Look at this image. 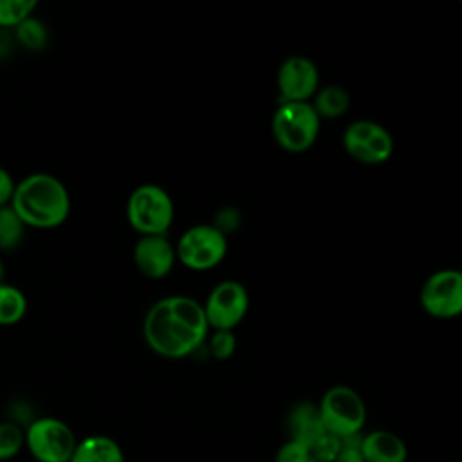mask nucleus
<instances>
[{
  "instance_id": "f257e3e1",
  "label": "nucleus",
  "mask_w": 462,
  "mask_h": 462,
  "mask_svg": "<svg viewBox=\"0 0 462 462\" xmlns=\"http://www.w3.org/2000/svg\"><path fill=\"white\" fill-rule=\"evenodd\" d=\"M209 325L202 303L189 296L157 300L143 319L146 345L159 356L180 359L202 346Z\"/></svg>"
},
{
  "instance_id": "f03ea898",
  "label": "nucleus",
  "mask_w": 462,
  "mask_h": 462,
  "mask_svg": "<svg viewBox=\"0 0 462 462\" xmlns=\"http://www.w3.org/2000/svg\"><path fill=\"white\" fill-rule=\"evenodd\" d=\"M11 208L27 227L52 229L69 218L70 195L58 177L36 171L16 182Z\"/></svg>"
},
{
  "instance_id": "7ed1b4c3",
  "label": "nucleus",
  "mask_w": 462,
  "mask_h": 462,
  "mask_svg": "<svg viewBox=\"0 0 462 462\" xmlns=\"http://www.w3.org/2000/svg\"><path fill=\"white\" fill-rule=\"evenodd\" d=\"M173 213V200L159 184H141L134 188L126 200V220L141 236L166 235Z\"/></svg>"
},
{
  "instance_id": "20e7f679",
  "label": "nucleus",
  "mask_w": 462,
  "mask_h": 462,
  "mask_svg": "<svg viewBox=\"0 0 462 462\" xmlns=\"http://www.w3.org/2000/svg\"><path fill=\"white\" fill-rule=\"evenodd\" d=\"M318 410L325 431L341 440L361 435L366 424V406L361 395L346 384L330 386L318 402Z\"/></svg>"
},
{
  "instance_id": "39448f33",
  "label": "nucleus",
  "mask_w": 462,
  "mask_h": 462,
  "mask_svg": "<svg viewBox=\"0 0 462 462\" xmlns=\"http://www.w3.org/2000/svg\"><path fill=\"white\" fill-rule=\"evenodd\" d=\"M319 125L321 119L310 101H282L273 116V135L280 148L300 153L316 143Z\"/></svg>"
},
{
  "instance_id": "423d86ee",
  "label": "nucleus",
  "mask_w": 462,
  "mask_h": 462,
  "mask_svg": "<svg viewBox=\"0 0 462 462\" xmlns=\"http://www.w3.org/2000/svg\"><path fill=\"white\" fill-rule=\"evenodd\" d=\"M177 260L193 271L218 265L227 253L226 235L213 224H197L186 229L175 244Z\"/></svg>"
},
{
  "instance_id": "0eeeda50",
  "label": "nucleus",
  "mask_w": 462,
  "mask_h": 462,
  "mask_svg": "<svg viewBox=\"0 0 462 462\" xmlns=\"http://www.w3.org/2000/svg\"><path fill=\"white\" fill-rule=\"evenodd\" d=\"M25 444L38 462H70L78 440L72 428L61 419L40 417L29 424Z\"/></svg>"
},
{
  "instance_id": "6e6552de",
  "label": "nucleus",
  "mask_w": 462,
  "mask_h": 462,
  "mask_svg": "<svg viewBox=\"0 0 462 462\" xmlns=\"http://www.w3.org/2000/svg\"><path fill=\"white\" fill-rule=\"evenodd\" d=\"M346 153L363 164H383L393 153V139L390 132L375 121H354L343 134Z\"/></svg>"
},
{
  "instance_id": "1a4fd4ad",
  "label": "nucleus",
  "mask_w": 462,
  "mask_h": 462,
  "mask_svg": "<svg viewBox=\"0 0 462 462\" xmlns=\"http://www.w3.org/2000/svg\"><path fill=\"white\" fill-rule=\"evenodd\" d=\"M249 296L245 287L235 280L217 283L202 303L208 325L213 330H233L245 316Z\"/></svg>"
},
{
  "instance_id": "9d476101",
  "label": "nucleus",
  "mask_w": 462,
  "mask_h": 462,
  "mask_svg": "<svg viewBox=\"0 0 462 462\" xmlns=\"http://www.w3.org/2000/svg\"><path fill=\"white\" fill-rule=\"evenodd\" d=\"M422 309L439 319L462 314V271L442 269L433 273L420 289Z\"/></svg>"
},
{
  "instance_id": "9b49d317",
  "label": "nucleus",
  "mask_w": 462,
  "mask_h": 462,
  "mask_svg": "<svg viewBox=\"0 0 462 462\" xmlns=\"http://www.w3.org/2000/svg\"><path fill=\"white\" fill-rule=\"evenodd\" d=\"M318 69L305 56H291L278 69L276 87L285 103L309 101L318 92Z\"/></svg>"
},
{
  "instance_id": "f8f14e48",
  "label": "nucleus",
  "mask_w": 462,
  "mask_h": 462,
  "mask_svg": "<svg viewBox=\"0 0 462 462\" xmlns=\"http://www.w3.org/2000/svg\"><path fill=\"white\" fill-rule=\"evenodd\" d=\"M177 262L175 245L166 235L141 236L134 245V263L150 280L166 278Z\"/></svg>"
},
{
  "instance_id": "ddd939ff",
  "label": "nucleus",
  "mask_w": 462,
  "mask_h": 462,
  "mask_svg": "<svg viewBox=\"0 0 462 462\" xmlns=\"http://www.w3.org/2000/svg\"><path fill=\"white\" fill-rule=\"evenodd\" d=\"M361 453L365 462H406V442L393 431L372 430L361 435Z\"/></svg>"
},
{
  "instance_id": "4468645a",
  "label": "nucleus",
  "mask_w": 462,
  "mask_h": 462,
  "mask_svg": "<svg viewBox=\"0 0 462 462\" xmlns=\"http://www.w3.org/2000/svg\"><path fill=\"white\" fill-rule=\"evenodd\" d=\"M285 424L289 439L298 440L307 448H310L325 433L318 404L314 402L294 404L287 415Z\"/></svg>"
},
{
  "instance_id": "2eb2a0df",
  "label": "nucleus",
  "mask_w": 462,
  "mask_h": 462,
  "mask_svg": "<svg viewBox=\"0 0 462 462\" xmlns=\"http://www.w3.org/2000/svg\"><path fill=\"white\" fill-rule=\"evenodd\" d=\"M70 462H125V453L112 437L88 435L78 440Z\"/></svg>"
},
{
  "instance_id": "dca6fc26",
  "label": "nucleus",
  "mask_w": 462,
  "mask_h": 462,
  "mask_svg": "<svg viewBox=\"0 0 462 462\" xmlns=\"http://www.w3.org/2000/svg\"><path fill=\"white\" fill-rule=\"evenodd\" d=\"M348 105H350V96L339 85L323 87L312 101V106L319 116V119H336L348 110Z\"/></svg>"
},
{
  "instance_id": "f3484780",
  "label": "nucleus",
  "mask_w": 462,
  "mask_h": 462,
  "mask_svg": "<svg viewBox=\"0 0 462 462\" xmlns=\"http://www.w3.org/2000/svg\"><path fill=\"white\" fill-rule=\"evenodd\" d=\"M27 312L25 294L11 283H0V327H11L23 319Z\"/></svg>"
},
{
  "instance_id": "a211bd4d",
  "label": "nucleus",
  "mask_w": 462,
  "mask_h": 462,
  "mask_svg": "<svg viewBox=\"0 0 462 462\" xmlns=\"http://www.w3.org/2000/svg\"><path fill=\"white\" fill-rule=\"evenodd\" d=\"M14 38L16 42L25 49V51H32L38 52L42 49L47 47L49 42V31L45 27V23L36 18L34 14L25 18L20 25L14 27Z\"/></svg>"
},
{
  "instance_id": "6ab92c4d",
  "label": "nucleus",
  "mask_w": 462,
  "mask_h": 462,
  "mask_svg": "<svg viewBox=\"0 0 462 462\" xmlns=\"http://www.w3.org/2000/svg\"><path fill=\"white\" fill-rule=\"evenodd\" d=\"M25 224L11 206L0 208V251H13L20 245Z\"/></svg>"
},
{
  "instance_id": "aec40b11",
  "label": "nucleus",
  "mask_w": 462,
  "mask_h": 462,
  "mask_svg": "<svg viewBox=\"0 0 462 462\" xmlns=\"http://www.w3.org/2000/svg\"><path fill=\"white\" fill-rule=\"evenodd\" d=\"M36 7V0H0V27L14 29L25 18L32 16Z\"/></svg>"
},
{
  "instance_id": "412c9836",
  "label": "nucleus",
  "mask_w": 462,
  "mask_h": 462,
  "mask_svg": "<svg viewBox=\"0 0 462 462\" xmlns=\"http://www.w3.org/2000/svg\"><path fill=\"white\" fill-rule=\"evenodd\" d=\"M25 444V433L14 422H0V462L16 457Z\"/></svg>"
},
{
  "instance_id": "4be33fe9",
  "label": "nucleus",
  "mask_w": 462,
  "mask_h": 462,
  "mask_svg": "<svg viewBox=\"0 0 462 462\" xmlns=\"http://www.w3.org/2000/svg\"><path fill=\"white\" fill-rule=\"evenodd\" d=\"M236 336L233 330H213L209 337V352L217 361H226L235 354Z\"/></svg>"
},
{
  "instance_id": "5701e85b",
  "label": "nucleus",
  "mask_w": 462,
  "mask_h": 462,
  "mask_svg": "<svg viewBox=\"0 0 462 462\" xmlns=\"http://www.w3.org/2000/svg\"><path fill=\"white\" fill-rule=\"evenodd\" d=\"M341 439L330 435V433H323L309 449H310V457L316 462H334L336 457L339 455L341 449Z\"/></svg>"
},
{
  "instance_id": "b1692460",
  "label": "nucleus",
  "mask_w": 462,
  "mask_h": 462,
  "mask_svg": "<svg viewBox=\"0 0 462 462\" xmlns=\"http://www.w3.org/2000/svg\"><path fill=\"white\" fill-rule=\"evenodd\" d=\"M310 460H312L310 449L305 444L291 439H287L274 455V462H310Z\"/></svg>"
},
{
  "instance_id": "393cba45",
  "label": "nucleus",
  "mask_w": 462,
  "mask_h": 462,
  "mask_svg": "<svg viewBox=\"0 0 462 462\" xmlns=\"http://www.w3.org/2000/svg\"><path fill=\"white\" fill-rule=\"evenodd\" d=\"M341 449L339 455L336 457L334 462H365V457L361 453V435L350 437V439H343L341 440Z\"/></svg>"
},
{
  "instance_id": "a878e982",
  "label": "nucleus",
  "mask_w": 462,
  "mask_h": 462,
  "mask_svg": "<svg viewBox=\"0 0 462 462\" xmlns=\"http://www.w3.org/2000/svg\"><path fill=\"white\" fill-rule=\"evenodd\" d=\"M14 188H16V182H14L13 175L5 168L0 166V208L11 206Z\"/></svg>"
},
{
  "instance_id": "bb28decb",
  "label": "nucleus",
  "mask_w": 462,
  "mask_h": 462,
  "mask_svg": "<svg viewBox=\"0 0 462 462\" xmlns=\"http://www.w3.org/2000/svg\"><path fill=\"white\" fill-rule=\"evenodd\" d=\"M4 280H5V265H4V262L0 260V283H4Z\"/></svg>"
},
{
  "instance_id": "cd10ccee",
  "label": "nucleus",
  "mask_w": 462,
  "mask_h": 462,
  "mask_svg": "<svg viewBox=\"0 0 462 462\" xmlns=\"http://www.w3.org/2000/svg\"><path fill=\"white\" fill-rule=\"evenodd\" d=\"M310 462H316V460H310Z\"/></svg>"
},
{
  "instance_id": "c85d7f7f",
  "label": "nucleus",
  "mask_w": 462,
  "mask_h": 462,
  "mask_svg": "<svg viewBox=\"0 0 462 462\" xmlns=\"http://www.w3.org/2000/svg\"><path fill=\"white\" fill-rule=\"evenodd\" d=\"M0 43H2V38H0Z\"/></svg>"
},
{
  "instance_id": "c756f323",
  "label": "nucleus",
  "mask_w": 462,
  "mask_h": 462,
  "mask_svg": "<svg viewBox=\"0 0 462 462\" xmlns=\"http://www.w3.org/2000/svg\"><path fill=\"white\" fill-rule=\"evenodd\" d=\"M457 462H462V460H457Z\"/></svg>"
}]
</instances>
